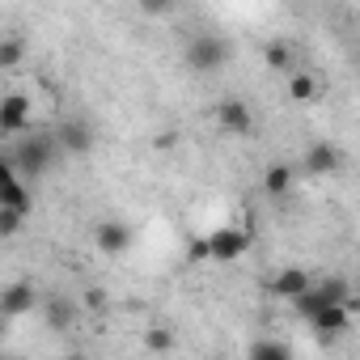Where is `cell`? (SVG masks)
Here are the masks:
<instances>
[{
    "instance_id": "6da1fadb",
    "label": "cell",
    "mask_w": 360,
    "mask_h": 360,
    "mask_svg": "<svg viewBox=\"0 0 360 360\" xmlns=\"http://www.w3.org/2000/svg\"><path fill=\"white\" fill-rule=\"evenodd\" d=\"M18 140V148L9 153V161H13V169H18V178H43L51 165H56V157H60V148H56V136H47V131H22V136H13Z\"/></svg>"
},
{
    "instance_id": "7a4b0ae2",
    "label": "cell",
    "mask_w": 360,
    "mask_h": 360,
    "mask_svg": "<svg viewBox=\"0 0 360 360\" xmlns=\"http://www.w3.org/2000/svg\"><path fill=\"white\" fill-rule=\"evenodd\" d=\"M183 60H187L191 72L212 77V72H221L233 60V43L221 39V34H212V30H204V34H191V43L183 47Z\"/></svg>"
},
{
    "instance_id": "3957f363",
    "label": "cell",
    "mask_w": 360,
    "mask_h": 360,
    "mask_svg": "<svg viewBox=\"0 0 360 360\" xmlns=\"http://www.w3.org/2000/svg\"><path fill=\"white\" fill-rule=\"evenodd\" d=\"M250 233L242 229V225H217L208 238H204V246H208V263H238L246 250H250Z\"/></svg>"
},
{
    "instance_id": "277c9868",
    "label": "cell",
    "mask_w": 360,
    "mask_h": 360,
    "mask_svg": "<svg viewBox=\"0 0 360 360\" xmlns=\"http://www.w3.org/2000/svg\"><path fill=\"white\" fill-rule=\"evenodd\" d=\"M51 136H56L60 157H89V153H94V127L81 123V119H64V123H56Z\"/></svg>"
},
{
    "instance_id": "5b68a950",
    "label": "cell",
    "mask_w": 360,
    "mask_h": 360,
    "mask_svg": "<svg viewBox=\"0 0 360 360\" xmlns=\"http://www.w3.org/2000/svg\"><path fill=\"white\" fill-rule=\"evenodd\" d=\"M30 119H34V106H30V98L22 89L0 98V136H22L30 127Z\"/></svg>"
},
{
    "instance_id": "8992f818",
    "label": "cell",
    "mask_w": 360,
    "mask_h": 360,
    "mask_svg": "<svg viewBox=\"0 0 360 360\" xmlns=\"http://www.w3.org/2000/svg\"><path fill=\"white\" fill-rule=\"evenodd\" d=\"M352 314H356V297H352V301H330V305H322V309L309 318V326H314L322 339H335V335H343V330L352 326Z\"/></svg>"
},
{
    "instance_id": "52a82bcc",
    "label": "cell",
    "mask_w": 360,
    "mask_h": 360,
    "mask_svg": "<svg viewBox=\"0 0 360 360\" xmlns=\"http://www.w3.org/2000/svg\"><path fill=\"white\" fill-rule=\"evenodd\" d=\"M217 123H221V131H229V136H250V131H255V110H250L246 98H225V102L217 106Z\"/></svg>"
},
{
    "instance_id": "ba28073f",
    "label": "cell",
    "mask_w": 360,
    "mask_h": 360,
    "mask_svg": "<svg viewBox=\"0 0 360 360\" xmlns=\"http://www.w3.org/2000/svg\"><path fill=\"white\" fill-rule=\"evenodd\" d=\"M94 246L102 250V255H127L131 250V225H123V221H98L94 225Z\"/></svg>"
},
{
    "instance_id": "9c48e42d",
    "label": "cell",
    "mask_w": 360,
    "mask_h": 360,
    "mask_svg": "<svg viewBox=\"0 0 360 360\" xmlns=\"http://www.w3.org/2000/svg\"><path fill=\"white\" fill-rule=\"evenodd\" d=\"M39 305V292H34V284H26V280H13L5 292H0V318H26L30 309Z\"/></svg>"
},
{
    "instance_id": "30bf717a",
    "label": "cell",
    "mask_w": 360,
    "mask_h": 360,
    "mask_svg": "<svg viewBox=\"0 0 360 360\" xmlns=\"http://www.w3.org/2000/svg\"><path fill=\"white\" fill-rule=\"evenodd\" d=\"M314 280H309V271L305 267H280L271 280H267V292L271 297H280V301H292L297 292H305Z\"/></svg>"
},
{
    "instance_id": "8fae6325",
    "label": "cell",
    "mask_w": 360,
    "mask_h": 360,
    "mask_svg": "<svg viewBox=\"0 0 360 360\" xmlns=\"http://www.w3.org/2000/svg\"><path fill=\"white\" fill-rule=\"evenodd\" d=\"M339 165H343V148H339V144L314 140V144L305 148V169H309V174H335Z\"/></svg>"
},
{
    "instance_id": "7c38bea8",
    "label": "cell",
    "mask_w": 360,
    "mask_h": 360,
    "mask_svg": "<svg viewBox=\"0 0 360 360\" xmlns=\"http://www.w3.org/2000/svg\"><path fill=\"white\" fill-rule=\"evenodd\" d=\"M0 204L5 208H18V212H26L30 217V208H34V195H30V187H26V178H5L0 183Z\"/></svg>"
},
{
    "instance_id": "4fadbf2b",
    "label": "cell",
    "mask_w": 360,
    "mask_h": 360,
    "mask_svg": "<svg viewBox=\"0 0 360 360\" xmlns=\"http://www.w3.org/2000/svg\"><path fill=\"white\" fill-rule=\"evenodd\" d=\"M288 191H292V165H284V161L267 165V169H263V195H271V200H284Z\"/></svg>"
},
{
    "instance_id": "5bb4252c",
    "label": "cell",
    "mask_w": 360,
    "mask_h": 360,
    "mask_svg": "<svg viewBox=\"0 0 360 360\" xmlns=\"http://www.w3.org/2000/svg\"><path fill=\"white\" fill-rule=\"evenodd\" d=\"M318 94H322V85H318V77H314V72L288 68V98H292V102H314Z\"/></svg>"
},
{
    "instance_id": "9a60e30c",
    "label": "cell",
    "mask_w": 360,
    "mask_h": 360,
    "mask_svg": "<svg viewBox=\"0 0 360 360\" xmlns=\"http://www.w3.org/2000/svg\"><path fill=\"white\" fill-rule=\"evenodd\" d=\"M263 64H267L271 72H288V68H297V56H292V47H288L284 39H276V43L263 47Z\"/></svg>"
},
{
    "instance_id": "2e32d148",
    "label": "cell",
    "mask_w": 360,
    "mask_h": 360,
    "mask_svg": "<svg viewBox=\"0 0 360 360\" xmlns=\"http://www.w3.org/2000/svg\"><path fill=\"white\" fill-rule=\"evenodd\" d=\"M47 318H51L56 330H72V326H77V305H72L68 297H56V301L47 305Z\"/></svg>"
},
{
    "instance_id": "e0dca14e",
    "label": "cell",
    "mask_w": 360,
    "mask_h": 360,
    "mask_svg": "<svg viewBox=\"0 0 360 360\" xmlns=\"http://www.w3.org/2000/svg\"><path fill=\"white\" fill-rule=\"evenodd\" d=\"M26 229V212H18V208H5L0 204V238H18Z\"/></svg>"
},
{
    "instance_id": "ac0fdd59",
    "label": "cell",
    "mask_w": 360,
    "mask_h": 360,
    "mask_svg": "<svg viewBox=\"0 0 360 360\" xmlns=\"http://www.w3.org/2000/svg\"><path fill=\"white\" fill-rule=\"evenodd\" d=\"M22 56H26V43L22 39H0V68H18L22 64Z\"/></svg>"
},
{
    "instance_id": "d6986e66",
    "label": "cell",
    "mask_w": 360,
    "mask_h": 360,
    "mask_svg": "<svg viewBox=\"0 0 360 360\" xmlns=\"http://www.w3.org/2000/svg\"><path fill=\"white\" fill-rule=\"evenodd\" d=\"M250 356H259V360H288L292 352H288V343H276V339H259V343H250Z\"/></svg>"
},
{
    "instance_id": "ffe728a7",
    "label": "cell",
    "mask_w": 360,
    "mask_h": 360,
    "mask_svg": "<svg viewBox=\"0 0 360 360\" xmlns=\"http://www.w3.org/2000/svg\"><path fill=\"white\" fill-rule=\"evenodd\" d=\"M144 18H169L174 13V0H136Z\"/></svg>"
},
{
    "instance_id": "44dd1931",
    "label": "cell",
    "mask_w": 360,
    "mask_h": 360,
    "mask_svg": "<svg viewBox=\"0 0 360 360\" xmlns=\"http://www.w3.org/2000/svg\"><path fill=\"white\" fill-rule=\"evenodd\" d=\"M144 343H148L153 352H169V347H174V335L157 326V330H148V335H144Z\"/></svg>"
},
{
    "instance_id": "7402d4cb",
    "label": "cell",
    "mask_w": 360,
    "mask_h": 360,
    "mask_svg": "<svg viewBox=\"0 0 360 360\" xmlns=\"http://www.w3.org/2000/svg\"><path fill=\"white\" fill-rule=\"evenodd\" d=\"M187 255H191V263H208V246H204V238H195Z\"/></svg>"
},
{
    "instance_id": "603a6c76",
    "label": "cell",
    "mask_w": 360,
    "mask_h": 360,
    "mask_svg": "<svg viewBox=\"0 0 360 360\" xmlns=\"http://www.w3.org/2000/svg\"><path fill=\"white\" fill-rule=\"evenodd\" d=\"M102 305H106V292L102 288H89L85 292V309H102Z\"/></svg>"
},
{
    "instance_id": "cb8c5ba5",
    "label": "cell",
    "mask_w": 360,
    "mask_h": 360,
    "mask_svg": "<svg viewBox=\"0 0 360 360\" xmlns=\"http://www.w3.org/2000/svg\"><path fill=\"white\" fill-rule=\"evenodd\" d=\"M13 174H18V169H13V161L0 153V183H5V178H13Z\"/></svg>"
},
{
    "instance_id": "d4e9b609",
    "label": "cell",
    "mask_w": 360,
    "mask_h": 360,
    "mask_svg": "<svg viewBox=\"0 0 360 360\" xmlns=\"http://www.w3.org/2000/svg\"><path fill=\"white\" fill-rule=\"evenodd\" d=\"M212 5H225V0H212Z\"/></svg>"
},
{
    "instance_id": "484cf974",
    "label": "cell",
    "mask_w": 360,
    "mask_h": 360,
    "mask_svg": "<svg viewBox=\"0 0 360 360\" xmlns=\"http://www.w3.org/2000/svg\"><path fill=\"white\" fill-rule=\"evenodd\" d=\"M0 322H5V318H0ZM0 330H5V326H0Z\"/></svg>"
}]
</instances>
